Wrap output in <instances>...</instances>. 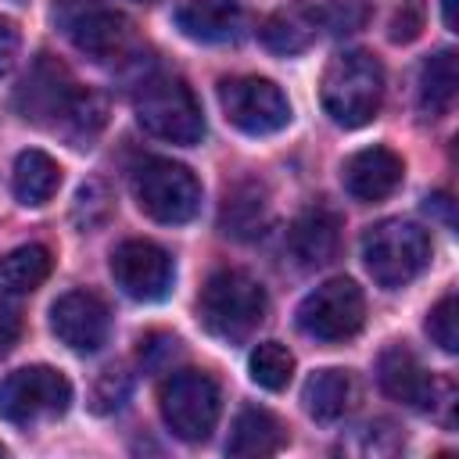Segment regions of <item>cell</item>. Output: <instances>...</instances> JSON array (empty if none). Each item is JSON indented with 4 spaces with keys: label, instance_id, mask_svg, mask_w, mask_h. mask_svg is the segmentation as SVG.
Returning a JSON list of instances; mask_svg holds the SVG:
<instances>
[{
    "label": "cell",
    "instance_id": "cell-1",
    "mask_svg": "<svg viewBox=\"0 0 459 459\" xmlns=\"http://www.w3.org/2000/svg\"><path fill=\"white\" fill-rule=\"evenodd\" d=\"M14 108L25 122L47 126L65 133L75 147H90V140L100 133L104 126V100L90 90H82L65 65H57L54 57H39L29 75L22 79L18 93H14Z\"/></svg>",
    "mask_w": 459,
    "mask_h": 459
},
{
    "label": "cell",
    "instance_id": "cell-2",
    "mask_svg": "<svg viewBox=\"0 0 459 459\" xmlns=\"http://www.w3.org/2000/svg\"><path fill=\"white\" fill-rule=\"evenodd\" d=\"M319 100H323V111L344 129H359L373 122L384 100L380 61L369 50H344L330 57V65L323 68Z\"/></svg>",
    "mask_w": 459,
    "mask_h": 459
},
{
    "label": "cell",
    "instance_id": "cell-3",
    "mask_svg": "<svg viewBox=\"0 0 459 459\" xmlns=\"http://www.w3.org/2000/svg\"><path fill=\"white\" fill-rule=\"evenodd\" d=\"M197 319L208 333L222 341H240L265 319V290L244 269H219L201 287Z\"/></svg>",
    "mask_w": 459,
    "mask_h": 459
},
{
    "label": "cell",
    "instance_id": "cell-4",
    "mask_svg": "<svg viewBox=\"0 0 459 459\" xmlns=\"http://www.w3.org/2000/svg\"><path fill=\"white\" fill-rule=\"evenodd\" d=\"M362 262H366L369 276L380 287L398 290V287L412 283L427 269V262H430V237L416 222L384 219V222H377V226H369L362 233Z\"/></svg>",
    "mask_w": 459,
    "mask_h": 459
},
{
    "label": "cell",
    "instance_id": "cell-5",
    "mask_svg": "<svg viewBox=\"0 0 459 459\" xmlns=\"http://www.w3.org/2000/svg\"><path fill=\"white\" fill-rule=\"evenodd\" d=\"M133 197L143 215L165 226L190 222L201 212L197 176L172 158H143L133 169Z\"/></svg>",
    "mask_w": 459,
    "mask_h": 459
},
{
    "label": "cell",
    "instance_id": "cell-6",
    "mask_svg": "<svg viewBox=\"0 0 459 459\" xmlns=\"http://www.w3.org/2000/svg\"><path fill=\"white\" fill-rule=\"evenodd\" d=\"M136 122L151 136L179 143V147H190L204 136V115H201L194 90L172 75L143 82V90L136 97Z\"/></svg>",
    "mask_w": 459,
    "mask_h": 459
},
{
    "label": "cell",
    "instance_id": "cell-7",
    "mask_svg": "<svg viewBox=\"0 0 459 459\" xmlns=\"http://www.w3.org/2000/svg\"><path fill=\"white\" fill-rule=\"evenodd\" d=\"M57 25L72 39V47L100 65H111L129 54L133 47V25L126 14L100 0H61L54 11Z\"/></svg>",
    "mask_w": 459,
    "mask_h": 459
},
{
    "label": "cell",
    "instance_id": "cell-8",
    "mask_svg": "<svg viewBox=\"0 0 459 459\" xmlns=\"http://www.w3.org/2000/svg\"><path fill=\"white\" fill-rule=\"evenodd\" d=\"M362 319H366V298L359 283L348 276H333L319 283L298 305V330L326 344L355 337L362 330Z\"/></svg>",
    "mask_w": 459,
    "mask_h": 459
},
{
    "label": "cell",
    "instance_id": "cell-9",
    "mask_svg": "<svg viewBox=\"0 0 459 459\" xmlns=\"http://www.w3.org/2000/svg\"><path fill=\"white\" fill-rule=\"evenodd\" d=\"M161 416L169 430L183 441H204L219 423V384L201 369L172 373L161 384Z\"/></svg>",
    "mask_w": 459,
    "mask_h": 459
},
{
    "label": "cell",
    "instance_id": "cell-10",
    "mask_svg": "<svg viewBox=\"0 0 459 459\" xmlns=\"http://www.w3.org/2000/svg\"><path fill=\"white\" fill-rule=\"evenodd\" d=\"M219 104L230 126L247 136L280 133L290 122V104L273 79L262 75H233L219 82Z\"/></svg>",
    "mask_w": 459,
    "mask_h": 459
},
{
    "label": "cell",
    "instance_id": "cell-11",
    "mask_svg": "<svg viewBox=\"0 0 459 459\" xmlns=\"http://www.w3.org/2000/svg\"><path fill=\"white\" fill-rule=\"evenodd\" d=\"M72 384L50 366H25L4 377L0 384V416L7 423H36L68 412Z\"/></svg>",
    "mask_w": 459,
    "mask_h": 459
},
{
    "label": "cell",
    "instance_id": "cell-12",
    "mask_svg": "<svg viewBox=\"0 0 459 459\" xmlns=\"http://www.w3.org/2000/svg\"><path fill=\"white\" fill-rule=\"evenodd\" d=\"M111 276L122 287L126 298L133 301H161L172 290L176 280V265L172 255L165 247H158L154 240H122L111 251Z\"/></svg>",
    "mask_w": 459,
    "mask_h": 459
},
{
    "label": "cell",
    "instance_id": "cell-13",
    "mask_svg": "<svg viewBox=\"0 0 459 459\" xmlns=\"http://www.w3.org/2000/svg\"><path fill=\"white\" fill-rule=\"evenodd\" d=\"M108 326H111L108 305L93 290H68L50 308L54 337L61 344H68L72 351H82V355L97 351L108 341Z\"/></svg>",
    "mask_w": 459,
    "mask_h": 459
},
{
    "label": "cell",
    "instance_id": "cell-14",
    "mask_svg": "<svg viewBox=\"0 0 459 459\" xmlns=\"http://www.w3.org/2000/svg\"><path fill=\"white\" fill-rule=\"evenodd\" d=\"M402 172L405 165L391 147H362L341 165V183L355 201L373 204L394 194V186L402 183Z\"/></svg>",
    "mask_w": 459,
    "mask_h": 459
},
{
    "label": "cell",
    "instance_id": "cell-15",
    "mask_svg": "<svg viewBox=\"0 0 459 459\" xmlns=\"http://www.w3.org/2000/svg\"><path fill=\"white\" fill-rule=\"evenodd\" d=\"M377 380H380L384 394L394 398V402H402V405H412V409H423V412H430L437 405V384H434V377L402 344H394V348H387L380 355Z\"/></svg>",
    "mask_w": 459,
    "mask_h": 459
},
{
    "label": "cell",
    "instance_id": "cell-16",
    "mask_svg": "<svg viewBox=\"0 0 459 459\" xmlns=\"http://www.w3.org/2000/svg\"><path fill=\"white\" fill-rule=\"evenodd\" d=\"M341 247V215L326 204H308L290 222V251L305 269L326 265L337 258Z\"/></svg>",
    "mask_w": 459,
    "mask_h": 459
},
{
    "label": "cell",
    "instance_id": "cell-17",
    "mask_svg": "<svg viewBox=\"0 0 459 459\" xmlns=\"http://www.w3.org/2000/svg\"><path fill=\"white\" fill-rule=\"evenodd\" d=\"M323 29V18H319V4H308V0H290L283 4L280 11H273L265 22H262V43L273 50V54H301L316 43Z\"/></svg>",
    "mask_w": 459,
    "mask_h": 459
},
{
    "label": "cell",
    "instance_id": "cell-18",
    "mask_svg": "<svg viewBox=\"0 0 459 459\" xmlns=\"http://www.w3.org/2000/svg\"><path fill=\"white\" fill-rule=\"evenodd\" d=\"M219 226L233 240H255L269 226V194L258 179H240L226 190Z\"/></svg>",
    "mask_w": 459,
    "mask_h": 459
},
{
    "label": "cell",
    "instance_id": "cell-19",
    "mask_svg": "<svg viewBox=\"0 0 459 459\" xmlns=\"http://www.w3.org/2000/svg\"><path fill=\"white\" fill-rule=\"evenodd\" d=\"M240 0H179L176 4V25L183 36L197 43H222L240 25Z\"/></svg>",
    "mask_w": 459,
    "mask_h": 459
},
{
    "label": "cell",
    "instance_id": "cell-20",
    "mask_svg": "<svg viewBox=\"0 0 459 459\" xmlns=\"http://www.w3.org/2000/svg\"><path fill=\"white\" fill-rule=\"evenodd\" d=\"M287 445V430L283 423L269 412V409H240L237 420H233V430H230V441H226V452L230 455H273Z\"/></svg>",
    "mask_w": 459,
    "mask_h": 459
},
{
    "label": "cell",
    "instance_id": "cell-21",
    "mask_svg": "<svg viewBox=\"0 0 459 459\" xmlns=\"http://www.w3.org/2000/svg\"><path fill=\"white\" fill-rule=\"evenodd\" d=\"M301 402H305V412L312 420L333 423V420H341L351 409V402H355V380H351L348 369H316L305 380Z\"/></svg>",
    "mask_w": 459,
    "mask_h": 459
},
{
    "label": "cell",
    "instance_id": "cell-22",
    "mask_svg": "<svg viewBox=\"0 0 459 459\" xmlns=\"http://www.w3.org/2000/svg\"><path fill=\"white\" fill-rule=\"evenodd\" d=\"M61 186V165L47 154V151H22L14 158V172H11V190L25 208H39L47 204Z\"/></svg>",
    "mask_w": 459,
    "mask_h": 459
},
{
    "label": "cell",
    "instance_id": "cell-23",
    "mask_svg": "<svg viewBox=\"0 0 459 459\" xmlns=\"http://www.w3.org/2000/svg\"><path fill=\"white\" fill-rule=\"evenodd\" d=\"M455 86H459V61H455V50H437L434 57L423 61L420 68V90H416V100H420V111L427 118H441L452 100H455Z\"/></svg>",
    "mask_w": 459,
    "mask_h": 459
},
{
    "label": "cell",
    "instance_id": "cell-24",
    "mask_svg": "<svg viewBox=\"0 0 459 459\" xmlns=\"http://www.w3.org/2000/svg\"><path fill=\"white\" fill-rule=\"evenodd\" d=\"M50 251L43 244H22L0 258V290L4 294H32L50 276Z\"/></svg>",
    "mask_w": 459,
    "mask_h": 459
},
{
    "label": "cell",
    "instance_id": "cell-25",
    "mask_svg": "<svg viewBox=\"0 0 459 459\" xmlns=\"http://www.w3.org/2000/svg\"><path fill=\"white\" fill-rule=\"evenodd\" d=\"M247 369L251 380L265 391H283L294 377V355L280 344V341H262L251 355H247Z\"/></svg>",
    "mask_w": 459,
    "mask_h": 459
},
{
    "label": "cell",
    "instance_id": "cell-26",
    "mask_svg": "<svg viewBox=\"0 0 459 459\" xmlns=\"http://www.w3.org/2000/svg\"><path fill=\"white\" fill-rule=\"evenodd\" d=\"M427 333L430 341L441 348V351H459V305H455V294H445L430 316H427Z\"/></svg>",
    "mask_w": 459,
    "mask_h": 459
},
{
    "label": "cell",
    "instance_id": "cell-27",
    "mask_svg": "<svg viewBox=\"0 0 459 459\" xmlns=\"http://www.w3.org/2000/svg\"><path fill=\"white\" fill-rule=\"evenodd\" d=\"M427 25V0H402L391 18V43H412Z\"/></svg>",
    "mask_w": 459,
    "mask_h": 459
},
{
    "label": "cell",
    "instance_id": "cell-28",
    "mask_svg": "<svg viewBox=\"0 0 459 459\" xmlns=\"http://www.w3.org/2000/svg\"><path fill=\"white\" fill-rule=\"evenodd\" d=\"M129 398V377L122 369H108L100 373L97 387H93V412H111V409H122Z\"/></svg>",
    "mask_w": 459,
    "mask_h": 459
},
{
    "label": "cell",
    "instance_id": "cell-29",
    "mask_svg": "<svg viewBox=\"0 0 459 459\" xmlns=\"http://www.w3.org/2000/svg\"><path fill=\"white\" fill-rule=\"evenodd\" d=\"M319 18H323V29L330 32H351L362 22V7L355 0H326L319 4Z\"/></svg>",
    "mask_w": 459,
    "mask_h": 459
},
{
    "label": "cell",
    "instance_id": "cell-30",
    "mask_svg": "<svg viewBox=\"0 0 459 459\" xmlns=\"http://www.w3.org/2000/svg\"><path fill=\"white\" fill-rule=\"evenodd\" d=\"M176 355H179V341H176V337L151 333L147 341H140V359H143V366H151V369H161V366L172 362Z\"/></svg>",
    "mask_w": 459,
    "mask_h": 459
},
{
    "label": "cell",
    "instance_id": "cell-31",
    "mask_svg": "<svg viewBox=\"0 0 459 459\" xmlns=\"http://www.w3.org/2000/svg\"><path fill=\"white\" fill-rule=\"evenodd\" d=\"M22 337V312L14 301H7L0 294V355H7Z\"/></svg>",
    "mask_w": 459,
    "mask_h": 459
},
{
    "label": "cell",
    "instance_id": "cell-32",
    "mask_svg": "<svg viewBox=\"0 0 459 459\" xmlns=\"http://www.w3.org/2000/svg\"><path fill=\"white\" fill-rule=\"evenodd\" d=\"M18 43H22L18 25H14L11 18H0V72H4V68H11L14 54H18Z\"/></svg>",
    "mask_w": 459,
    "mask_h": 459
},
{
    "label": "cell",
    "instance_id": "cell-33",
    "mask_svg": "<svg viewBox=\"0 0 459 459\" xmlns=\"http://www.w3.org/2000/svg\"><path fill=\"white\" fill-rule=\"evenodd\" d=\"M441 14H445V25L455 29V0H441Z\"/></svg>",
    "mask_w": 459,
    "mask_h": 459
},
{
    "label": "cell",
    "instance_id": "cell-34",
    "mask_svg": "<svg viewBox=\"0 0 459 459\" xmlns=\"http://www.w3.org/2000/svg\"><path fill=\"white\" fill-rule=\"evenodd\" d=\"M4 452H7V448H4V445H0V455H4Z\"/></svg>",
    "mask_w": 459,
    "mask_h": 459
},
{
    "label": "cell",
    "instance_id": "cell-35",
    "mask_svg": "<svg viewBox=\"0 0 459 459\" xmlns=\"http://www.w3.org/2000/svg\"><path fill=\"white\" fill-rule=\"evenodd\" d=\"M136 4H151V0H136Z\"/></svg>",
    "mask_w": 459,
    "mask_h": 459
}]
</instances>
